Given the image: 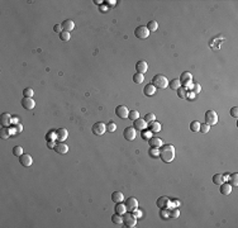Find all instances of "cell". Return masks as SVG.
<instances>
[{
    "label": "cell",
    "mask_w": 238,
    "mask_h": 228,
    "mask_svg": "<svg viewBox=\"0 0 238 228\" xmlns=\"http://www.w3.org/2000/svg\"><path fill=\"white\" fill-rule=\"evenodd\" d=\"M178 215H180V210H178L177 208H172L171 212H170V217L171 218H177Z\"/></svg>",
    "instance_id": "cell-44"
},
{
    "label": "cell",
    "mask_w": 238,
    "mask_h": 228,
    "mask_svg": "<svg viewBox=\"0 0 238 228\" xmlns=\"http://www.w3.org/2000/svg\"><path fill=\"white\" fill-rule=\"evenodd\" d=\"M144 120H146L147 123H151V122L156 120V115L153 113H148V114H146V117H144Z\"/></svg>",
    "instance_id": "cell-41"
},
{
    "label": "cell",
    "mask_w": 238,
    "mask_h": 228,
    "mask_svg": "<svg viewBox=\"0 0 238 228\" xmlns=\"http://www.w3.org/2000/svg\"><path fill=\"white\" fill-rule=\"evenodd\" d=\"M33 94H34V91H33L31 87H27V89H24L23 90V95L25 96V98H32Z\"/></svg>",
    "instance_id": "cell-40"
},
{
    "label": "cell",
    "mask_w": 238,
    "mask_h": 228,
    "mask_svg": "<svg viewBox=\"0 0 238 228\" xmlns=\"http://www.w3.org/2000/svg\"><path fill=\"white\" fill-rule=\"evenodd\" d=\"M0 122H1L3 127H9L11 124V117L9 113H3L1 118H0Z\"/></svg>",
    "instance_id": "cell-20"
},
{
    "label": "cell",
    "mask_w": 238,
    "mask_h": 228,
    "mask_svg": "<svg viewBox=\"0 0 238 228\" xmlns=\"http://www.w3.org/2000/svg\"><path fill=\"white\" fill-rule=\"evenodd\" d=\"M125 206H127V210L133 212L134 209L138 208V200L135 199V198H128L125 201Z\"/></svg>",
    "instance_id": "cell-12"
},
{
    "label": "cell",
    "mask_w": 238,
    "mask_h": 228,
    "mask_svg": "<svg viewBox=\"0 0 238 228\" xmlns=\"http://www.w3.org/2000/svg\"><path fill=\"white\" fill-rule=\"evenodd\" d=\"M213 183H214L215 185H222V184L224 183V176L220 175V174H215V175L213 176Z\"/></svg>",
    "instance_id": "cell-29"
},
{
    "label": "cell",
    "mask_w": 238,
    "mask_h": 228,
    "mask_svg": "<svg viewBox=\"0 0 238 228\" xmlns=\"http://www.w3.org/2000/svg\"><path fill=\"white\" fill-rule=\"evenodd\" d=\"M135 70H137V72L139 74H146L147 70H148V63L146 61H138L135 63Z\"/></svg>",
    "instance_id": "cell-15"
},
{
    "label": "cell",
    "mask_w": 238,
    "mask_h": 228,
    "mask_svg": "<svg viewBox=\"0 0 238 228\" xmlns=\"http://www.w3.org/2000/svg\"><path fill=\"white\" fill-rule=\"evenodd\" d=\"M171 199H170L168 196L163 195V196H160L158 199L156 201V205L158 206L160 209H163V208H171Z\"/></svg>",
    "instance_id": "cell-6"
},
{
    "label": "cell",
    "mask_w": 238,
    "mask_h": 228,
    "mask_svg": "<svg viewBox=\"0 0 238 228\" xmlns=\"http://www.w3.org/2000/svg\"><path fill=\"white\" fill-rule=\"evenodd\" d=\"M91 130L94 134H96V136H103V134L107 132V125H105L103 122H97V123H95L92 125Z\"/></svg>",
    "instance_id": "cell-8"
},
{
    "label": "cell",
    "mask_w": 238,
    "mask_h": 228,
    "mask_svg": "<svg viewBox=\"0 0 238 228\" xmlns=\"http://www.w3.org/2000/svg\"><path fill=\"white\" fill-rule=\"evenodd\" d=\"M147 29L150 31V33L156 32L157 29H158V23H157L156 20H151V22H148V24H147Z\"/></svg>",
    "instance_id": "cell-27"
},
{
    "label": "cell",
    "mask_w": 238,
    "mask_h": 228,
    "mask_svg": "<svg viewBox=\"0 0 238 228\" xmlns=\"http://www.w3.org/2000/svg\"><path fill=\"white\" fill-rule=\"evenodd\" d=\"M19 162H20V165L22 166H24V167H29L33 163V158H32V156L31 155H22L19 157Z\"/></svg>",
    "instance_id": "cell-11"
},
{
    "label": "cell",
    "mask_w": 238,
    "mask_h": 228,
    "mask_svg": "<svg viewBox=\"0 0 238 228\" xmlns=\"http://www.w3.org/2000/svg\"><path fill=\"white\" fill-rule=\"evenodd\" d=\"M53 31L56 32V33H61L62 32V27H61V24H56L53 27Z\"/></svg>",
    "instance_id": "cell-50"
},
{
    "label": "cell",
    "mask_w": 238,
    "mask_h": 228,
    "mask_svg": "<svg viewBox=\"0 0 238 228\" xmlns=\"http://www.w3.org/2000/svg\"><path fill=\"white\" fill-rule=\"evenodd\" d=\"M220 193L223 194V195H231L232 193V185L229 183H223L220 185Z\"/></svg>",
    "instance_id": "cell-22"
},
{
    "label": "cell",
    "mask_w": 238,
    "mask_h": 228,
    "mask_svg": "<svg viewBox=\"0 0 238 228\" xmlns=\"http://www.w3.org/2000/svg\"><path fill=\"white\" fill-rule=\"evenodd\" d=\"M115 114L119 117V118H128V115H129V110H128V108L125 107V105H119V107H117L115 108Z\"/></svg>",
    "instance_id": "cell-10"
},
{
    "label": "cell",
    "mask_w": 238,
    "mask_h": 228,
    "mask_svg": "<svg viewBox=\"0 0 238 228\" xmlns=\"http://www.w3.org/2000/svg\"><path fill=\"white\" fill-rule=\"evenodd\" d=\"M191 89H193V92H194L195 95L199 94V92L201 91V86H200V84H193V87H191Z\"/></svg>",
    "instance_id": "cell-42"
},
{
    "label": "cell",
    "mask_w": 238,
    "mask_h": 228,
    "mask_svg": "<svg viewBox=\"0 0 238 228\" xmlns=\"http://www.w3.org/2000/svg\"><path fill=\"white\" fill-rule=\"evenodd\" d=\"M112 222L114 223V224H122V223H123L122 215L118 214V213H115L114 215H112Z\"/></svg>",
    "instance_id": "cell-32"
},
{
    "label": "cell",
    "mask_w": 238,
    "mask_h": 228,
    "mask_svg": "<svg viewBox=\"0 0 238 228\" xmlns=\"http://www.w3.org/2000/svg\"><path fill=\"white\" fill-rule=\"evenodd\" d=\"M56 137L60 142H63L67 137H69V132H67L65 128H60L56 130Z\"/></svg>",
    "instance_id": "cell-18"
},
{
    "label": "cell",
    "mask_w": 238,
    "mask_h": 228,
    "mask_svg": "<svg viewBox=\"0 0 238 228\" xmlns=\"http://www.w3.org/2000/svg\"><path fill=\"white\" fill-rule=\"evenodd\" d=\"M199 130H200V132H201L203 134H206V133L210 130V125H209V124H206V123H204V124L200 123V128H199Z\"/></svg>",
    "instance_id": "cell-38"
},
{
    "label": "cell",
    "mask_w": 238,
    "mask_h": 228,
    "mask_svg": "<svg viewBox=\"0 0 238 228\" xmlns=\"http://www.w3.org/2000/svg\"><path fill=\"white\" fill-rule=\"evenodd\" d=\"M134 128L135 130H144L148 127V123L144 119H141V118H138V119L134 120Z\"/></svg>",
    "instance_id": "cell-16"
},
{
    "label": "cell",
    "mask_w": 238,
    "mask_h": 228,
    "mask_svg": "<svg viewBox=\"0 0 238 228\" xmlns=\"http://www.w3.org/2000/svg\"><path fill=\"white\" fill-rule=\"evenodd\" d=\"M177 95H178V98H181V99L186 98V90H185L184 87H180V89H177Z\"/></svg>",
    "instance_id": "cell-46"
},
{
    "label": "cell",
    "mask_w": 238,
    "mask_h": 228,
    "mask_svg": "<svg viewBox=\"0 0 238 228\" xmlns=\"http://www.w3.org/2000/svg\"><path fill=\"white\" fill-rule=\"evenodd\" d=\"M123 134H124V138L127 141H133L135 136H137V132H135L134 127H127L124 129V132H123Z\"/></svg>",
    "instance_id": "cell-9"
},
{
    "label": "cell",
    "mask_w": 238,
    "mask_h": 228,
    "mask_svg": "<svg viewBox=\"0 0 238 228\" xmlns=\"http://www.w3.org/2000/svg\"><path fill=\"white\" fill-rule=\"evenodd\" d=\"M231 115L234 117V118L238 117V108H237V107H233V108L231 109Z\"/></svg>",
    "instance_id": "cell-48"
},
{
    "label": "cell",
    "mask_w": 238,
    "mask_h": 228,
    "mask_svg": "<svg viewBox=\"0 0 238 228\" xmlns=\"http://www.w3.org/2000/svg\"><path fill=\"white\" fill-rule=\"evenodd\" d=\"M160 217L162 219H168L170 218V210L168 208H163L160 210Z\"/></svg>",
    "instance_id": "cell-36"
},
{
    "label": "cell",
    "mask_w": 238,
    "mask_h": 228,
    "mask_svg": "<svg viewBox=\"0 0 238 228\" xmlns=\"http://www.w3.org/2000/svg\"><path fill=\"white\" fill-rule=\"evenodd\" d=\"M0 137L3 139H8L10 137V130L8 129V127H3V128H0Z\"/></svg>",
    "instance_id": "cell-28"
},
{
    "label": "cell",
    "mask_w": 238,
    "mask_h": 228,
    "mask_svg": "<svg viewBox=\"0 0 238 228\" xmlns=\"http://www.w3.org/2000/svg\"><path fill=\"white\" fill-rule=\"evenodd\" d=\"M11 123H18V119H15V118H11Z\"/></svg>",
    "instance_id": "cell-52"
},
{
    "label": "cell",
    "mask_w": 238,
    "mask_h": 228,
    "mask_svg": "<svg viewBox=\"0 0 238 228\" xmlns=\"http://www.w3.org/2000/svg\"><path fill=\"white\" fill-rule=\"evenodd\" d=\"M143 81H144V75L143 74L137 72V74L133 75V82L134 84H142Z\"/></svg>",
    "instance_id": "cell-30"
},
{
    "label": "cell",
    "mask_w": 238,
    "mask_h": 228,
    "mask_svg": "<svg viewBox=\"0 0 238 228\" xmlns=\"http://www.w3.org/2000/svg\"><path fill=\"white\" fill-rule=\"evenodd\" d=\"M128 118H129V119H132V120L138 119V118H139V113H138L137 110H129V115H128Z\"/></svg>",
    "instance_id": "cell-39"
},
{
    "label": "cell",
    "mask_w": 238,
    "mask_h": 228,
    "mask_svg": "<svg viewBox=\"0 0 238 228\" xmlns=\"http://www.w3.org/2000/svg\"><path fill=\"white\" fill-rule=\"evenodd\" d=\"M148 155H150L151 157H153V158H157V157H160V150L155 148V147H151L150 151H148Z\"/></svg>",
    "instance_id": "cell-35"
},
{
    "label": "cell",
    "mask_w": 238,
    "mask_h": 228,
    "mask_svg": "<svg viewBox=\"0 0 238 228\" xmlns=\"http://www.w3.org/2000/svg\"><path fill=\"white\" fill-rule=\"evenodd\" d=\"M152 137H153V136H152V132H151L150 129H148V130H143V132H142V138L143 139H150Z\"/></svg>",
    "instance_id": "cell-43"
},
{
    "label": "cell",
    "mask_w": 238,
    "mask_h": 228,
    "mask_svg": "<svg viewBox=\"0 0 238 228\" xmlns=\"http://www.w3.org/2000/svg\"><path fill=\"white\" fill-rule=\"evenodd\" d=\"M101 3H103L101 0H99V1H97V0H95V4H101Z\"/></svg>",
    "instance_id": "cell-53"
},
{
    "label": "cell",
    "mask_w": 238,
    "mask_h": 228,
    "mask_svg": "<svg viewBox=\"0 0 238 228\" xmlns=\"http://www.w3.org/2000/svg\"><path fill=\"white\" fill-rule=\"evenodd\" d=\"M117 129V124L114 123V122H110V123L107 125V130L108 132H115Z\"/></svg>",
    "instance_id": "cell-45"
},
{
    "label": "cell",
    "mask_w": 238,
    "mask_h": 228,
    "mask_svg": "<svg viewBox=\"0 0 238 228\" xmlns=\"http://www.w3.org/2000/svg\"><path fill=\"white\" fill-rule=\"evenodd\" d=\"M134 34L137 38H139V39H146V38H148V36H150V31H148L147 27H144V25H139V27L135 28Z\"/></svg>",
    "instance_id": "cell-5"
},
{
    "label": "cell",
    "mask_w": 238,
    "mask_h": 228,
    "mask_svg": "<svg viewBox=\"0 0 238 228\" xmlns=\"http://www.w3.org/2000/svg\"><path fill=\"white\" fill-rule=\"evenodd\" d=\"M132 214H133L135 218H141V217H142V212H141V210H138V209H134Z\"/></svg>",
    "instance_id": "cell-49"
},
{
    "label": "cell",
    "mask_w": 238,
    "mask_h": 228,
    "mask_svg": "<svg viewBox=\"0 0 238 228\" xmlns=\"http://www.w3.org/2000/svg\"><path fill=\"white\" fill-rule=\"evenodd\" d=\"M53 150L56 151L58 155H66L67 152H69V146L65 145L63 142H58V143H56V146H54Z\"/></svg>",
    "instance_id": "cell-14"
},
{
    "label": "cell",
    "mask_w": 238,
    "mask_h": 228,
    "mask_svg": "<svg viewBox=\"0 0 238 228\" xmlns=\"http://www.w3.org/2000/svg\"><path fill=\"white\" fill-rule=\"evenodd\" d=\"M143 94L146 95V96H152V95H155V94H156V87L152 85V84H147V85L144 86V89H143Z\"/></svg>",
    "instance_id": "cell-21"
},
{
    "label": "cell",
    "mask_w": 238,
    "mask_h": 228,
    "mask_svg": "<svg viewBox=\"0 0 238 228\" xmlns=\"http://www.w3.org/2000/svg\"><path fill=\"white\" fill-rule=\"evenodd\" d=\"M180 82L182 84V85H185L186 87H193V82H191V80H193V75H191L190 72H182L181 74V76H180Z\"/></svg>",
    "instance_id": "cell-7"
},
{
    "label": "cell",
    "mask_w": 238,
    "mask_h": 228,
    "mask_svg": "<svg viewBox=\"0 0 238 228\" xmlns=\"http://www.w3.org/2000/svg\"><path fill=\"white\" fill-rule=\"evenodd\" d=\"M61 27H62V31L71 32L72 29L75 28V23H74V20H71V19H66L65 22L61 23Z\"/></svg>",
    "instance_id": "cell-17"
},
{
    "label": "cell",
    "mask_w": 238,
    "mask_h": 228,
    "mask_svg": "<svg viewBox=\"0 0 238 228\" xmlns=\"http://www.w3.org/2000/svg\"><path fill=\"white\" fill-rule=\"evenodd\" d=\"M22 130H23V125L20 124V123H16L15 127H14V133L15 134H19V133H22Z\"/></svg>",
    "instance_id": "cell-47"
},
{
    "label": "cell",
    "mask_w": 238,
    "mask_h": 228,
    "mask_svg": "<svg viewBox=\"0 0 238 228\" xmlns=\"http://www.w3.org/2000/svg\"><path fill=\"white\" fill-rule=\"evenodd\" d=\"M205 123L209 125H214L218 123V114L214 110H208L205 113Z\"/></svg>",
    "instance_id": "cell-4"
},
{
    "label": "cell",
    "mask_w": 238,
    "mask_h": 228,
    "mask_svg": "<svg viewBox=\"0 0 238 228\" xmlns=\"http://www.w3.org/2000/svg\"><path fill=\"white\" fill-rule=\"evenodd\" d=\"M199 128H200V122L193 120L190 123V130L191 132H199Z\"/></svg>",
    "instance_id": "cell-31"
},
{
    "label": "cell",
    "mask_w": 238,
    "mask_h": 228,
    "mask_svg": "<svg viewBox=\"0 0 238 228\" xmlns=\"http://www.w3.org/2000/svg\"><path fill=\"white\" fill-rule=\"evenodd\" d=\"M160 157L163 162H171L175 158V147L172 145H163L160 151Z\"/></svg>",
    "instance_id": "cell-1"
},
{
    "label": "cell",
    "mask_w": 238,
    "mask_h": 228,
    "mask_svg": "<svg viewBox=\"0 0 238 228\" xmlns=\"http://www.w3.org/2000/svg\"><path fill=\"white\" fill-rule=\"evenodd\" d=\"M123 199H124V195H123V193H120V191H114L112 194V200L115 203V204L117 203H122Z\"/></svg>",
    "instance_id": "cell-24"
},
{
    "label": "cell",
    "mask_w": 238,
    "mask_h": 228,
    "mask_svg": "<svg viewBox=\"0 0 238 228\" xmlns=\"http://www.w3.org/2000/svg\"><path fill=\"white\" fill-rule=\"evenodd\" d=\"M13 155L16 156V157H20V156L23 155V148L20 146H15L14 148H13Z\"/></svg>",
    "instance_id": "cell-37"
},
{
    "label": "cell",
    "mask_w": 238,
    "mask_h": 228,
    "mask_svg": "<svg viewBox=\"0 0 238 228\" xmlns=\"http://www.w3.org/2000/svg\"><path fill=\"white\" fill-rule=\"evenodd\" d=\"M152 85L158 89H165L168 86V80L163 75H155L152 79Z\"/></svg>",
    "instance_id": "cell-2"
},
{
    "label": "cell",
    "mask_w": 238,
    "mask_h": 228,
    "mask_svg": "<svg viewBox=\"0 0 238 228\" xmlns=\"http://www.w3.org/2000/svg\"><path fill=\"white\" fill-rule=\"evenodd\" d=\"M48 146H49V147H52V148H54V146H56V145H54V142L51 141V142H48Z\"/></svg>",
    "instance_id": "cell-51"
},
{
    "label": "cell",
    "mask_w": 238,
    "mask_h": 228,
    "mask_svg": "<svg viewBox=\"0 0 238 228\" xmlns=\"http://www.w3.org/2000/svg\"><path fill=\"white\" fill-rule=\"evenodd\" d=\"M115 213L120 214V215H123L124 213H127V206H125V204H122V203H117V205H115Z\"/></svg>",
    "instance_id": "cell-25"
},
{
    "label": "cell",
    "mask_w": 238,
    "mask_h": 228,
    "mask_svg": "<svg viewBox=\"0 0 238 228\" xmlns=\"http://www.w3.org/2000/svg\"><path fill=\"white\" fill-rule=\"evenodd\" d=\"M20 104L23 105V108H24V109H28V110H31V109H33V108L36 107V101L33 100L32 98H25V96L22 99Z\"/></svg>",
    "instance_id": "cell-13"
},
{
    "label": "cell",
    "mask_w": 238,
    "mask_h": 228,
    "mask_svg": "<svg viewBox=\"0 0 238 228\" xmlns=\"http://www.w3.org/2000/svg\"><path fill=\"white\" fill-rule=\"evenodd\" d=\"M148 142H150L151 147H155V148H161V147L163 146L162 139L158 138V137H152V138L148 139Z\"/></svg>",
    "instance_id": "cell-19"
},
{
    "label": "cell",
    "mask_w": 238,
    "mask_h": 228,
    "mask_svg": "<svg viewBox=\"0 0 238 228\" xmlns=\"http://www.w3.org/2000/svg\"><path fill=\"white\" fill-rule=\"evenodd\" d=\"M148 128H150V130L152 133H157V132H160L161 130V124L158 123V122L153 120V122H151V123H148Z\"/></svg>",
    "instance_id": "cell-23"
},
{
    "label": "cell",
    "mask_w": 238,
    "mask_h": 228,
    "mask_svg": "<svg viewBox=\"0 0 238 228\" xmlns=\"http://www.w3.org/2000/svg\"><path fill=\"white\" fill-rule=\"evenodd\" d=\"M168 85H170V89H172V90H177V89L181 87V82H180V80L178 79H173V80H171V81L168 82Z\"/></svg>",
    "instance_id": "cell-26"
},
{
    "label": "cell",
    "mask_w": 238,
    "mask_h": 228,
    "mask_svg": "<svg viewBox=\"0 0 238 228\" xmlns=\"http://www.w3.org/2000/svg\"><path fill=\"white\" fill-rule=\"evenodd\" d=\"M123 224L128 228H133V227H135V224H137V218H135L133 214L124 213L123 214Z\"/></svg>",
    "instance_id": "cell-3"
},
{
    "label": "cell",
    "mask_w": 238,
    "mask_h": 228,
    "mask_svg": "<svg viewBox=\"0 0 238 228\" xmlns=\"http://www.w3.org/2000/svg\"><path fill=\"white\" fill-rule=\"evenodd\" d=\"M70 38H71L70 32H65V31H62L61 33H60V39H61L62 42H69V41H70Z\"/></svg>",
    "instance_id": "cell-33"
},
{
    "label": "cell",
    "mask_w": 238,
    "mask_h": 228,
    "mask_svg": "<svg viewBox=\"0 0 238 228\" xmlns=\"http://www.w3.org/2000/svg\"><path fill=\"white\" fill-rule=\"evenodd\" d=\"M229 179V184L232 185V186H237L238 185V174L236 172V174H232L231 177H228Z\"/></svg>",
    "instance_id": "cell-34"
}]
</instances>
